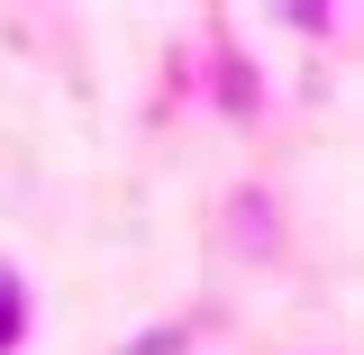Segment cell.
<instances>
[{
  "instance_id": "6da1fadb",
  "label": "cell",
  "mask_w": 364,
  "mask_h": 355,
  "mask_svg": "<svg viewBox=\"0 0 364 355\" xmlns=\"http://www.w3.org/2000/svg\"><path fill=\"white\" fill-rule=\"evenodd\" d=\"M200 100H210L219 119H237V128H255V119H264V73L237 55L228 28H210V46H200Z\"/></svg>"
},
{
  "instance_id": "7a4b0ae2",
  "label": "cell",
  "mask_w": 364,
  "mask_h": 355,
  "mask_svg": "<svg viewBox=\"0 0 364 355\" xmlns=\"http://www.w3.org/2000/svg\"><path fill=\"white\" fill-rule=\"evenodd\" d=\"M228 237H237V246H246V255H282V219H273V191H237V201H228Z\"/></svg>"
},
{
  "instance_id": "3957f363",
  "label": "cell",
  "mask_w": 364,
  "mask_h": 355,
  "mask_svg": "<svg viewBox=\"0 0 364 355\" xmlns=\"http://www.w3.org/2000/svg\"><path fill=\"white\" fill-rule=\"evenodd\" d=\"M37 337V292H28V273L0 255V355H18Z\"/></svg>"
},
{
  "instance_id": "277c9868",
  "label": "cell",
  "mask_w": 364,
  "mask_h": 355,
  "mask_svg": "<svg viewBox=\"0 0 364 355\" xmlns=\"http://www.w3.org/2000/svg\"><path fill=\"white\" fill-rule=\"evenodd\" d=\"M210 319H155V328H136L119 355H191V337H200Z\"/></svg>"
}]
</instances>
